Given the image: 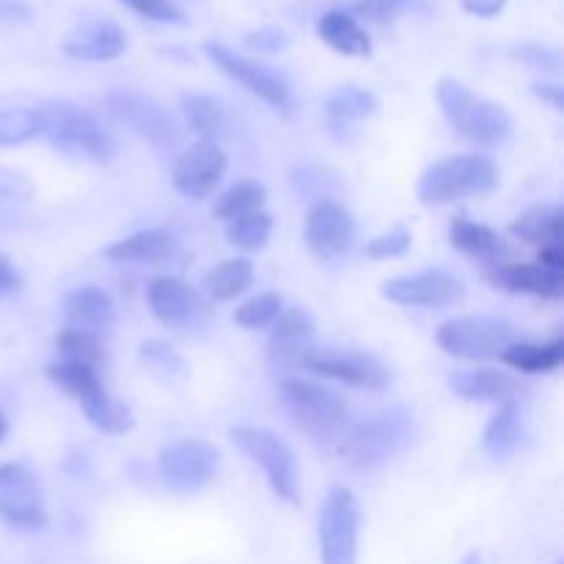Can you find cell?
Returning <instances> with one entry per match:
<instances>
[{"label": "cell", "instance_id": "bcb514c9", "mask_svg": "<svg viewBox=\"0 0 564 564\" xmlns=\"http://www.w3.org/2000/svg\"><path fill=\"white\" fill-rule=\"evenodd\" d=\"M507 0H463V11L474 17H482V20H490V17H499L505 11Z\"/></svg>", "mask_w": 564, "mask_h": 564}, {"label": "cell", "instance_id": "52a82bcc", "mask_svg": "<svg viewBox=\"0 0 564 564\" xmlns=\"http://www.w3.org/2000/svg\"><path fill=\"white\" fill-rule=\"evenodd\" d=\"M358 529H361V510H358L356 496L350 488H334L319 507V562L356 564Z\"/></svg>", "mask_w": 564, "mask_h": 564}, {"label": "cell", "instance_id": "603a6c76", "mask_svg": "<svg viewBox=\"0 0 564 564\" xmlns=\"http://www.w3.org/2000/svg\"><path fill=\"white\" fill-rule=\"evenodd\" d=\"M176 251L180 240L171 231L143 229L105 248V257L116 264H163L174 259Z\"/></svg>", "mask_w": 564, "mask_h": 564}, {"label": "cell", "instance_id": "e575fe53", "mask_svg": "<svg viewBox=\"0 0 564 564\" xmlns=\"http://www.w3.org/2000/svg\"><path fill=\"white\" fill-rule=\"evenodd\" d=\"M270 235H273V215L264 213V209L226 224V240L240 251H262Z\"/></svg>", "mask_w": 564, "mask_h": 564}, {"label": "cell", "instance_id": "1f68e13d", "mask_svg": "<svg viewBox=\"0 0 564 564\" xmlns=\"http://www.w3.org/2000/svg\"><path fill=\"white\" fill-rule=\"evenodd\" d=\"M50 380L64 391L66 397H72L75 402H86L88 397L97 394L99 389H105L102 378H99L97 369L86 367V364L75 361H53L44 369Z\"/></svg>", "mask_w": 564, "mask_h": 564}, {"label": "cell", "instance_id": "ffe728a7", "mask_svg": "<svg viewBox=\"0 0 564 564\" xmlns=\"http://www.w3.org/2000/svg\"><path fill=\"white\" fill-rule=\"evenodd\" d=\"M69 58L77 61H113L127 50V33L119 22L108 17H94L80 22L61 44Z\"/></svg>", "mask_w": 564, "mask_h": 564}, {"label": "cell", "instance_id": "9a60e30c", "mask_svg": "<svg viewBox=\"0 0 564 564\" xmlns=\"http://www.w3.org/2000/svg\"><path fill=\"white\" fill-rule=\"evenodd\" d=\"M380 295L408 308H449L466 297V286L444 270H422V273L383 281Z\"/></svg>", "mask_w": 564, "mask_h": 564}, {"label": "cell", "instance_id": "5b68a950", "mask_svg": "<svg viewBox=\"0 0 564 564\" xmlns=\"http://www.w3.org/2000/svg\"><path fill=\"white\" fill-rule=\"evenodd\" d=\"M413 441V419L405 411H386L378 413L369 422L347 430L341 438V455L347 457L358 471H372L383 466L389 457L405 449Z\"/></svg>", "mask_w": 564, "mask_h": 564}, {"label": "cell", "instance_id": "f546056e", "mask_svg": "<svg viewBox=\"0 0 564 564\" xmlns=\"http://www.w3.org/2000/svg\"><path fill=\"white\" fill-rule=\"evenodd\" d=\"M521 441V411L518 402H505L482 433V452L494 460H505Z\"/></svg>", "mask_w": 564, "mask_h": 564}, {"label": "cell", "instance_id": "f6af8a7d", "mask_svg": "<svg viewBox=\"0 0 564 564\" xmlns=\"http://www.w3.org/2000/svg\"><path fill=\"white\" fill-rule=\"evenodd\" d=\"M22 187H33L28 176H22L20 171H0V193L11 198H31V193L20 191Z\"/></svg>", "mask_w": 564, "mask_h": 564}, {"label": "cell", "instance_id": "83f0119b", "mask_svg": "<svg viewBox=\"0 0 564 564\" xmlns=\"http://www.w3.org/2000/svg\"><path fill=\"white\" fill-rule=\"evenodd\" d=\"M253 286V264L246 257L226 259L204 275V290L215 303H229Z\"/></svg>", "mask_w": 564, "mask_h": 564}, {"label": "cell", "instance_id": "d6986e66", "mask_svg": "<svg viewBox=\"0 0 564 564\" xmlns=\"http://www.w3.org/2000/svg\"><path fill=\"white\" fill-rule=\"evenodd\" d=\"M488 281L499 290L516 295H538L545 301H560L564 295V273L540 262H501L488 270Z\"/></svg>", "mask_w": 564, "mask_h": 564}, {"label": "cell", "instance_id": "4dcf8cb0", "mask_svg": "<svg viewBox=\"0 0 564 564\" xmlns=\"http://www.w3.org/2000/svg\"><path fill=\"white\" fill-rule=\"evenodd\" d=\"M182 116L187 121V130L196 132L202 141H215L226 130V110L207 94L185 91L180 97Z\"/></svg>", "mask_w": 564, "mask_h": 564}, {"label": "cell", "instance_id": "8fae6325", "mask_svg": "<svg viewBox=\"0 0 564 564\" xmlns=\"http://www.w3.org/2000/svg\"><path fill=\"white\" fill-rule=\"evenodd\" d=\"M303 367L312 369L314 375H323V378L361 391H383L391 383V369L367 350L312 347Z\"/></svg>", "mask_w": 564, "mask_h": 564}, {"label": "cell", "instance_id": "3957f363", "mask_svg": "<svg viewBox=\"0 0 564 564\" xmlns=\"http://www.w3.org/2000/svg\"><path fill=\"white\" fill-rule=\"evenodd\" d=\"M499 182L494 160L485 154H452V158L435 160L419 176L416 196L427 207H441V204H455L460 198L482 196L490 193Z\"/></svg>", "mask_w": 564, "mask_h": 564}, {"label": "cell", "instance_id": "cb8c5ba5", "mask_svg": "<svg viewBox=\"0 0 564 564\" xmlns=\"http://www.w3.org/2000/svg\"><path fill=\"white\" fill-rule=\"evenodd\" d=\"M449 242L452 248L463 251L466 257L482 259V262H490V264L510 262V246L501 240L499 231H494L485 224H474V220L468 218L452 220Z\"/></svg>", "mask_w": 564, "mask_h": 564}, {"label": "cell", "instance_id": "74e56055", "mask_svg": "<svg viewBox=\"0 0 564 564\" xmlns=\"http://www.w3.org/2000/svg\"><path fill=\"white\" fill-rule=\"evenodd\" d=\"M141 358L154 375L165 380V383H182L191 375V367H187L185 358L174 350L171 345L160 339H149L141 345Z\"/></svg>", "mask_w": 564, "mask_h": 564}, {"label": "cell", "instance_id": "d590c367", "mask_svg": "<svg viewBox=\"0 0 564 564\" xmlns=\"http://www.w3.org/2000/svg\"><path fill=\"white\" fill-rule=\"evenodd\" d=\"M378 110V99L372 91L361 86H341L325 99V113L334 121H356L367 119Z\"/></svg>", "mask_w": 564, "mask_h": 564}, {"label": "cell", "instance_id": "7dc6e473", "mask_svg": "<svg viewBox=\"0 0 564 564\" xmlns=\"http://www.w3.org/2000/svg\"><path fill=\"white\" fill-rule=\"evenodd\" d=\"M532 91H534V97L543 99V102H549L554 110L564 108L562 86H556V83H532Z\"/></svg>", "mask_w": 564, "mask_h": 564}, {"label": "cell", "instance_id": "d6a6232c", "mask_svg": "<svg viewBox=\"0 0 564 564\" xmlns=\"http://www.w3.org/2000/svg\"><path fill=\"white\" fill-rule=\"evenodd\" d=\"M55 352H58V361L86 364V367L97 369V372L108 364V352H105V345L99 341V336L86 334V330H61L55 336Z\"/></svg>", "mask_w": 564, "mask_h": 564}, {"label": "cell", "instance_id": "ac0fdd59", "mask_svg": "<svg viewBox=\"0 0 564 564\" xmlns=\"http://www.w3.org/2000/svg\"><path fill=\"white\" fill-rule=\"evenodd\" d=\"M149 308L154 317L171 328H187L204 314L198 292L180 275H158L147 290Z\"/></svg>", "mask_w": 564, "mask_h": 564}, {"label": "cell", "instance_id": "d4e9b609", "mask_svg": "<svg viewBox=\"0 0 564 564\" xmlns=\"http://www.w3.org/2000/svg\"><path fill=\"white\" fill-rule=\"evenodd\" d=\"M317 36L328 44L330 50L350 58H369L372 55V39L358 25V20L347 11L334 9L325 11L317 20Z\"/></svg>", "mask_w": 564, "mask_h": 564}, {"label": "cell", "instance_id": "ab89813d", "mask_svg": "<svg viewBox=\"0 0 564 564\" xmlns=\"http://www.w3.org/2000/svg\"><path fill=\"white\" fill-rule=\"evenodd\" d=\"M411 242H413L411 229H405V226H394V229L386 231V235L369 240L367 248H364V253H367L369 259H397V257H405V253L411 251Z\"/></svg>", "mask_w": 564, "mask_h": 564}, {"label": "cell", "instance_id": "5bb4252c", "mask_svg": "<svg viewBox=\"0 0 564 564\" xmlns=\"http://www.w3.org/2000/svg\"><path fill=\"white\" fill-rule=\"evenodd\" d=\"M356 240V220L350 209L330 198H319L308 207L303 220V242L319 262H334L347 253Z\"/></svg>", "mask_w": 564, "mask_h": 564}, {"label": "cell", "instance_id": "9c48e42d", "mask_svg": "<svg viewBox=\"0 0 564 564\" xmlns=\"http://www.w3.org/2000/svg\"><path fill=\"white\" fill-rule=\"evenodd\" d=\"M220 466L218 446L202 438L171 441L160 449L158 468L165 488L174 494H196L207 488Z\"/></svg>", "mask_w": 564, "mask_h": 564}, {"label": "cell", "instance_id": "681fc988", "mask_svg": "<svg viewBox=\"0 0 564 564\" xmlns=\"http://www.w3.org/2000/svg\"><path fill=\"white\" fill-rule=\"evenodd\" d=\"M28 6L20 0H0V20H28Z\"/></svg>", "mask_w": 564, "mask_h": 564}, {"label": "cell", "instance_id": "4316f807", "mask_svg": "<svg viewBox=\"0 0 564 564\" xmlns=\"http://www.w3.org/2000/svg\"><path fill=\"white\" fill-rule=\"evenodd\" d=\"M510 235L529 246H562L564 213L562 207H532L510 224Z\"/></svg>", "mask_w": 564, "mask_h": 564}, {"label": "cell", "instance_id": "7402d4cb", "mask_svg": "<svg viewBox=\"0 0 564 564\" xmlns=\"http://www.w3.org/2000/svg\"><path fill=\"white\" fill-rule=\"evenodd\" d=\"M452 391L460 400H479V402H516L518 397L527 391V386L510 372H499V369H466V372H455L449 378Z\"/></svg>", "mask_w": 564, "mask_h": 564}, {"label": "cell", "instance_id": "6da1fadb", "mask_svg": "<svg viewBox=\"0 0 564 564\" xmlns=\"http://www.w3.org/2000/svg\"><path fill=\"white\" fill-rule=\"evenodd\" d=\"M435 99L460 141L479 149H494L510 138V113L499 102H490V99L474 94L455 77H441L435 86Z\"/></svg>", "mask_w": 564, "mask_h": 564}, {"label": "cell", "instance_id": "ee69618b", "mask_svg": "<svg viewBox=\"0 0 564 564\" xmlns=\"http://www.w3.org/2000/svg\"><path fill=\"white\" fill-rule=\"evenodd\" d=\"M246 44L251 50H257V53H281V50H286V36L281 31H275V28H262V31L257 33H248L246 36Z\"/></svg>", "mask_w": 564, "mask_h": 564}, {"label": "cell", "instance_id": "44dd1931", "mask_svg": "<svg viewBox=\"0 0 564 564\" xmlns=\"http://www.w3.org/2000/svg\"><path fill=\"white\" fill-rule=\"evenodd\" d=\"M64 323L72 330H86V334H105L116 323V303L99 286H80L64 297Z\"/></svg>", "mask_w": 564, "mask_h": 564}, {"label": "cell", "instance_id": "484cf974", "mask_svg": "<svg viewBox=\"0 0 564 564\" xmlns=\"http://www.w3.org/2000/svg\"><path fill=\"white\" fill-rule=\"evenodd\" d=\"M501 364L523 375H549L556 372L564 361V341L554 339L545 345H532V341H512L501 352Z\"/></svg>", "mask_w": 564, "mask_h": 564}, {"label": "cell", "instance_id": "e0dca14e", "mask_svg": "<svg viewBox=\"0 0 564 564\" xmlns=\"http://www.w3.org/2000/svg\"><path fill=\"white\" fill-rule=\"evenodd\" d=\"M314 347V319L306 308H286L270 325L268 367L279 372H295L303 367L308 350Z\"/></svg>", "mask_w": 564, "mask_h": 564}, {"label": "cell", "instance_id": "816d5d0a", "mask_svg": "<svg viewBox=\"0 0 564 564\" xmlns=\"http://www.w3.org/2000/svg\"><path fill=\"white\" fill-rule=\"evenodd\" d=\"M463 564H482V556H479V551H468Z\"/></svg>", "mask_w": 564, "mask_h": 564}, {"label": "cell", "instance_id": "b9f144b4", "mask_svg": "<svg viewBox=\"0 0 564 564\" xmlns=\"http://www.w3.org/2000/svg\"><path fill=\"white\" fill-rule=\"evenodd\" d=\"M510 55L516 61H521V64H529L534 66V69H543V72H560L562 69V58L556 50L545 47V44H518V47L510 50Z\"/></svg>", "mask_w": 564, "mask_h": 564}, {"label": "cell", "instance_id": "7c38bea8", "mask_svg": "<svg viewBox=\"0 0 564 564\" xmlns=\"http://www.w3.org/2000/svg\"><path fill=\"white\" fill-rule=\"evenodd\" d=\"M204 53L207 58L224 72L226 77H231L235 83H240L246 91H251L253 97H259L262 102H268L270 108L281 110V113L290 116L292 110V91L290 83L279 75V72L268 69V66L257 64L251 58H242V55L231 53L229 47L218 42H204Z\"/></svg>", "mask_w": 564, "mask_h": 564}, {"label": "cell", "instance_id": "836d02e7", "mask_svg": "<svg viewBox=\"0 0 564 564\" xmlns=\"http://www.w3.org/2000/svg\"><path fill=\"white\" fill-rule=\"evenodd\" d=\"M264 204H268V191H264L262 182L242 180L237 182V185H231L229 191L215 202V218L229 224V220L242 218V215L259 213V209H264Z\"/></svg>", "mask_w": 564, "mask_h": 564}, {"label": "cell", "instance_id": "7a4b0ae2", "mask_svg": "<svg viewBox=\"0 0 564 564\" xmlns=\"http://www.w3.org/2000/svg\"><path fill=\"white\" fill-rule=\"evenodd\" d=\"M279 400L292 424L317 444H341L350 430V405L345 397L314 380L284 378L279 383Z\"/></svg>", "mask_w": 564, "mask_h": 564}, {"label": "cell", "instance_id": "f35d334b", "mask_svg": "<svg viewBox=\"0 0 564 564\" xmlns=\"http://www.w3.org/2000/svg\"><path fill=\"white\" fill-rule=\"evenodd\" d=\"M281 312H284V297L279 292H262V295L251 297V301H246L237 308L235 323L246 330L270 328Z\"/></svg>", "mask_w": 564, "mask_h": 564}, {"label": "cell", "instance_id": "f907efd6", "mask_svg": "<svg viewBox=\"0 0 564 564\" xmlns=\"http://www.w3.org/2000/svg\"><path fill=\"white\" fill-rule=\"evenodd\" d=\"M6 435H9V419H6L3 408H0V441H3Z\"/></svg>", "mask_w": 564, "mask_h": 564}, {"label": "cell", "instance_id": "ba28073f", "mask_svg": "<svg viewBox=\"0 0 564 564\" xmlns=\"http://www.w3.org/2000/svg\"><path fill=\"white\" fill-rule=\"evenodd\" d=\"M231 438L235 444L257 463L268 477L270 490L284 501H297V463L295 452L290 449L284 438L264 427H251V424H240L231 427Z\"/></svg>", "mask_w": 564, "mask_h": 564}, {"label": "cell", "instance_id": "4fadbf2b", "mask_svg": "<svg viewBox=\"0 0 564 564\" xmlns=\"http://www.w3.org/2000/svg\"><path fill=\"white\" fill-rule=\"evenodd\" d=\"M0 521L14 529L47 527L42 485H39L36 474L22 463L0 466Z\"/></svg>", "mask_w": 564, "mask_h": 564}, {"label": "cell", "instance_id": "2e32d148", "mask_svg": "<svg viewBox=\"0 0 564 564\" xmlns=\"http://www.w3.org/2000/svg\"><path fill=\"white\" fill-rule=\"evenodd\" d=\"M226 165H229V160H226L224 149L218 143L198 141L176 160L171 185L185 198H198L202 202V198H209L218 191L220 182H224Z\"/></svg>", "mask_w": 564, "mask_h": 564}, {"label": "cell", "instance_id": "60d3db41", "mask_svg": "<svg viewBox=\"0 0 564 564\" xmlns=\"http://www.w3.org/2000/svg\"><path fill=\"white\" fill-rule=\"evenodd\" d=\"M411 3L413 0H356L350 3L347 14L369 22H394L397 17L411 9Z\"/></svg>", "mask_w": 564, "mask_h": 564}, {"label": "cell", "instance_id": "f1b7e54d", "mask_svg": "<svg viewBox=\"0 0 564 564\" xmlns=\"http://www.w3.org/2000/svg\"><path fill=\"white\" fill-rule=\"evenodd\" d=\"M80 408L83 413H86L88 422L108 435H124L135 427V416H132L130 405L121 402L119 397L110 394L108 389H99L97 394H91L86 402H80Z\"/></svg>", "mask_w": 564, "mask_h": 564}, {"label": "cell", "instance_id": "7bdbcfd3", "mask_svg": "<svg viewBox=\"0 0 564 564\" xmlns=\"http://www.w3.org/2000/svg\"><path fill=\"white\" fill-rule=\"evenodd\" d=\"M127 9H132L135 14L147 17V20L154 22H182L185 14H182L180 6L174 0H121Z\"/></svg>", "mask_w": 564, "mask_h": 564}, {"label": "cell", "instance_id": "277c9868", "mask_svg": "<svg viewBox=\"0 0 564 564\" xmlns=\"http://www.w3.org/2000/svg\"><path fill=\"white\" fill-rule=\"evenodd\" d=\"M42 113V138L58 152L83 158L88 163L108 165L116 158V141L102 130L97 119L69 102H47L39 108Z\"/></svg>", "mask_w": 564, "mask_h": 564}, {"label": "cell", "instance_id": "8d00e7d4", "mask_svg": "<svg viewBox=\"0 0 564 564\" xmlns=\"http://www.w3.org/2000/svg\"><path fill=\"white\" fill-rule=\"evenodd\" d=\"M39 135H42L39 108L0 110V147H22Z\"/></svg>", "mask_w": 564, "mask_h": 564}, {"label": "cell", "instance_id": "c3c4849f", "mask_svg": "<svg viewBox=\"0 0 564 564\" xmlns=\"http://www.w3.org/2000/svg\"><path fill=\"white\" fill-rule=\"evenodd\" d=\"M20 273L14 270V264L9 262V257L0 253V292H14L20 290Z\"/></svg>", "mask_w": 564, "mask_h": 564}, {"label": "cell", "instance_id": "8992f818", "mask_svg": "<svg viewBox=\"0 0 564 564\" xmlns=\"http://www.w3.org/2000/svg\"><path fill=\"white\" fill-rule=\"evenodd\" d=\"M435 341H438L441 350L463 358V361H490V358H499L505 347L516 341V328L505 317L477 314V317H460L444 323L435 334Z\"/></svg>", "mask_w": 564, "mask_h": 564}, {"label": "cell", "instance_id": "30bf717a", "mask_svg": "<svg viewBox=\"0 0 564 564\" xmlns=\"http://www.w3.org/2000/svg\"><path fill=\"white\" fill-rule=\"evenodd\" d=\"M105 110L116 124L127 127L132 135L152 143L158 149H169L176 143V124L169 110L158 99L147 97L132 88H110L105 94Z\"/></svg>", "mask_w": 564, "mask_h": 564}]
</instances>
